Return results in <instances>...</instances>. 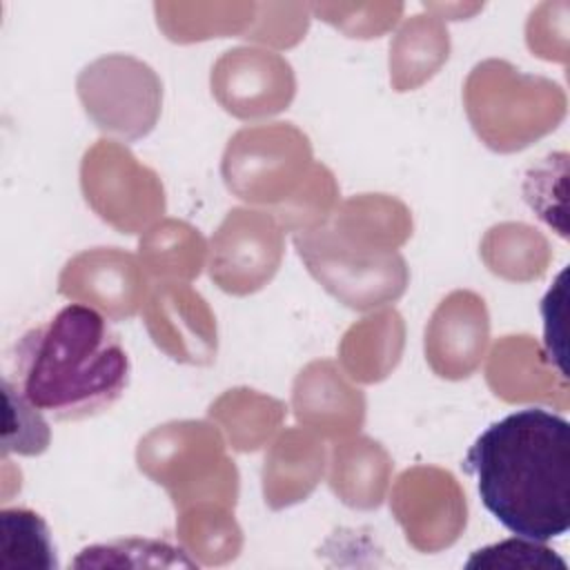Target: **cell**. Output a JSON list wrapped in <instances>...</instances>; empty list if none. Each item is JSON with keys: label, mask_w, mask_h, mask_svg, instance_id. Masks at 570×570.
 <instances>
[{"label": "cell", "mask_w": 570, "mask_h": 570, "mask_svg": "<svg viewBox=\"0 0 570 570\" xmlns=\"http://www.w3.org/2000/svg\"><path fill=\"white\" fill-rule=\"evenodd\" d=\"M0 525L2 568H58L51 532L40 514L27 508H4L0 512Z\"/></svg>", "instance_id": "5b68a950"}, {"label": "cell", "mask_w": 570, "mask_h": 570, "mask_svg": "<svg viewBox=\"0 0 570 570\" xmlns=\"http://www.w3.org/2000/svg\"><path fill=\"white\" fill-rule=\"evenodd\" d=\"M563 278L566 272H561L557 276L554 287L546 294L543 303H541V314H543V327H546V361L552 370L559 372L561 379H568L566 374V352H563V334L557 330V325H561L563 321Z\"/></svg>", "instance_id": "9c48e42d"}, {"label": "cell", "mask_w": 570, "mask_h": 570, "mask_svg": "<svg viewBox=\"0 0 570 570\" xmlns=\"http://www.w3.org/2000/svg\"><path fill=\"white\" fill-rule=\"evenodd\" d=\"M13 387L56 421H80L109 410L127 390L131 363L107 318L71 303L20 336Z\"/></svg>", "instance_id": "7a4b0ae2"}, {"label": "cell", "mask_w": 570, "mask_h": 570, "mask_svg": "<svg viewBox=\"0 0 570 570\" xmlns=\"http://www.w3.org/2000/svg\"><path fill=\"white\" fill-rule=\"evenodd\" d=\"M468 570L474 568H505V570H568V563L541 541L514 537L499 541L494 546H485L474 550L465 561Z\"/></svg>", "instance_id": "52a82bcc"}, {"label": "cell", "mask_w": 570, "mask_h": 570, "mask_svg": "<svg viewBox=\"0 0 570 570\" xmlns=\"http://www.w3.org/2000/svg\"><path fill=\"white\" fill-rule=\"evenodd\" d=\"M129 557H136V566H198L196 559L183 554V550L154 539H120L111 543H100L85 548L82 554L73 561L76 568L82 566H127Z\"/></svg>", "instance_id": "8992f818"}, {"label": "cell", "mask_w": 570, "mask_h": 570, "mask_svg": "<svg viewBox=\"0 0 570 570\" xmlns=\"http://www.w3.org/2000/svg\"><path fill=\"white\" fill-rule=\"evenodd\" d=\"M307 269L345 305L365 309L396 298L405 287V263L399 254L356 247L334 229H309L294 238Z\"/></svg>", "instance_id": "3957f363"}, {"label": "cell", "mask_w": 570, "mask_h": 570, "mask_svg": "<svg viewBox=\"0 0 570 570\" xmlns=\"http://www.w3.org/2000/svg\"><path fill=\"white\" fill-rule=\"evenodd\" d=\"M7 401V425L2 434V452L40 454L49 445V428L40 410H36L9 379L2 381Z\"/></svg>", "instance_id": "ba28073f"}, {"label": "cell", "mask_w": 570, "mask_h": 570, "mask_svg": "<svg viewBox=\"0 0 570 570\" xmlns=\"http://www.w3.org/2000/svg\"><path fill=\"white\" fill-rule=\"evenodd\" d=\"M485 510L514 537L550 541L570 528V423L543 407L517 410L468 448Z\"/></svg>", "instance_id": "6da1fadb"}, {"label": "cell", "mask_w": 570, "mask_h": 570, "mask_svg": "<svg viewBox=\"0 0 570 570\" xmlns=\"http://www.w3.org/2000/svg\"><path fill=\"white\" fill-rule=\"evenodd\" d=\"M249 212H229V218L216 234L212 278L225 292L245 294L265 283L278 263L281 243L272 223Z\"/></svg>", "instance_id": "277c9868"}]
</instances>
